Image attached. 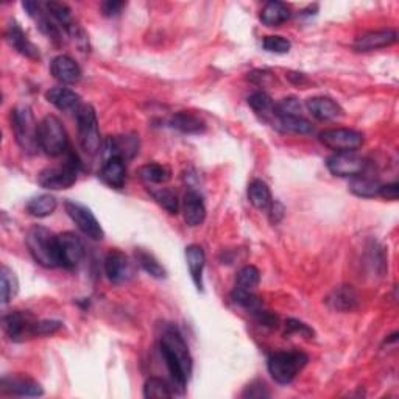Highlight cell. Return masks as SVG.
Segmentation results:
<instances>
[{
    "mask_svg": "<svg viewBox=\"0 0 399 399\" xmlns=\"http://www.w3.org/2000/svg\"><path fill=\"white\" fill-rule=\"evenodd\" d=\"M160 351L173 382L184 390L192 374V356L183 335L177 328H167L160 340Z\"/></svg>",
    "mask_w": 399,
    "mask_h": 399,
    "instance_id": "6da1fadb",
    "label": "cell"
},
{
    "mask_svg": "<svg viewBox=\"0 0 399 399\" xmlns=\"http://www.w3.org/2000/svg\"><path fill=\"white\" fill-rule=\"evenodd\" d=\"M27 248L32 258L46 268H55L61 266L59 261V248H58V236H55L49 228L35 225L28 230Z\"/></svg>",
    "mask_w": 399,
    "mask_h": 399,
    "instance_id": "7a4b0ae2",
    "label": "cell"
},
{
    "mask_svg": "<svg viewBox=\"0 0 399 399\" xmlns=\"http://www.w3.org/2000/svg\"><path fill=\"white\" fill-rule=\"evenodd\" d=\"M37 126L33 111L27 105H18L11 109V130L16 138L18 145L25 153H36L37 144Z\"/></svg>",
    "mask_w": 399,
    "mask_h": 399,
    "instance_id": "3957f363",
    "label": "cell"
},
{
    "mask_svg": "<svg viewBox=\"0 0 399 399\" xmlns=\"http://www.w3.org/2000/svg\"><path fill=\"white\" fill-rule=\"evenodd\" d=\"M307 362L309 357L303 351H280L268 357L267 368L278 383L287 386L297 378V374L303 370Z\"/></svg>",
    "mask_w": 399,
    "mask_h": 399,
    "instance_id": "277c9868",
    "label": "cell"
},
{
    "mask_svg": "<svg viewBox=\"0 0 399 399\" xmlns=\"http://www.w3.org/2000/svg\"><path fill=\"white\" fill-rule=\"evenodd\" d=\"M37 144L40 150L49 156H61L69 147V138L61 120L56 116H46L37 126Z\"/></svg>",
    "mask_w": 399,
    "mask_h": 399,
    "instance_id": "5b68a950",
    "label": "cell"
},
{
    "mask_svg": "<svg viewBox=\"0 0 399 399\" xmlns=\"http://www.w3.org/2000/svg\"><path fill=\"white\" fill-rule=\"evenodd\" d=\"M77 128H78V142L81 148L88 155H95L102 148V138L99 131V122H97L95 109L91 105H83L77 112Z\"/></svg>",
    "mask_w": 399,
    "mask_h": 399,
    "instance_id": "8992f818",
    "label": "cell"
},
{
    "mask_svg": "<svg viewBox=\"0 0 399 399\" xmlns=\"http://www.w3.org/2000/svg\"><path fill=\"white\" fill-rule=\"evenodd\" d=\"M77 170L78 162H75V157L72 155L71 160L63 165L44 169L40 175H37V183L50 191L69 189V187L77 183Z\"/></svg>",
    "mask_w": 399,
    "mask_h": 399,
    "instance_id": "52a82bcc",
    "label": "cell"
},
{
    "mask_svg": "<svg viewBox=\"0 0 399 399\" xmlns=\"http://www.w3.org/2000/svg\"><path fill=\"white\" fill-rule=\"evenodd\" d=\"M320 142L335 153L356 152L364 144V134L351 128H330L320 133Z\"/></svg>",
    "mask_w": 399,
    "mask_h": 399,
    "instance_id": "ba28073f",
    "label": "cell"
},
{
    "mask_svg": "<svg viewBox=\"0 0 399 399\" xmlns=\"http://www.w3.org/2000/svg\"><path fill=\"white\" fill-rule=\"evenodd\" d=\"M66 213L71 217V220L77 225V228L93 240H102L105 237V232L100 222L97 220V217L93 214V210L86 208L85 205L77 201L67 200L64 203Z\"/></svg>",
    "mask_w": 399,
    "mask_h": 399,
    "instance_id": "9c48e42d",
    "label": "cell"
},
{
    "mask_svg": "<svg viewBox=\"0 0 399 399\" xmlns=\"http://www.w3.org/2000/svg\"><path fill=\"white\" fill-rule=\"evenodd\" d=\"M328 170L334 177L340 178H354L367 173L370 169V162L365 157L356 155V152H345V153H334L328 157Z\"/></svg>",
    "mask_w": 399,
    "mask_h": 399,
    "instance_id": "30bf717a",
    "label": "cell"
},
{
    "mask_svg": "<svg viewBox=\"0 0 399 399\" xmlns=\"http://www.w3.org/2000/svg\"><path fill=\"white\" fill-rule=\"evenodd\" d=\"M105 273L112 284H124L134 276V263L124 251L111 250L105 258Z\"/></svg>",
    "mask_w": 399,
    "mask_h": 399,
    "instance_id": "8fae6325",
    "label": "cell"
},
{
    "mask_svg": "<svg viewBox=\"0 0 399 399\" xmlns=\"http://www.w3.org/2000/svg\"><path fill=\"white\" fill-rule=\"evenodd\" d=\"M0 393L8 396H22V398H36L44 395V388L40 382L28 378V376H5L0 381Z\"/></svg>",
    "mask_w": 399,
    "mask_h": 399,
    "instance_id": "7c38bea8",
    "label": "cell"
},
{
    "mask_svg": "<svg viewBox=\"0 0 399 399\" xmlns=\"http://www.w3.org/2000/svg\"><path fill=\"white\" fill-rule=\"evenodd\" d=\"M58 248H59V261L61 267L75 268L85 258V245L81 239L75 232H63L58 236Z\"/></svg>",
    "mask_w": 399,
    "mask_h": 399,
    "instance_id": "4fadbf2b",
    "label": "cell"
},
{
    "mask_svg": "<svg viewBox=\"0 0 399 399\" xmlns=\"http://www.w3.org/2000/svg\"><path fill=\"white\" fill-rule=\"evenodd\" d=\"M105 157H122L124 161L131 160L139 152V139L134 134H126V136H114L108 138L102 142V148ZM105 160V161H107Z\"/></svg>",
    "mask_w": 399,
    "mask_h": 399,
    "instance_id": "5bb4252c",
    "label": "cell"
},
{
    "mask_svg": "<svg viewBox=\"0 0 399 399\" xmlns=\"http://www.w3.org/2000/svg\"><path fill=\"white\" fill-rule=\"evenodd\" d=\"M398 41V33L393 28H383V30H373V32H367L356 37V41L352 42V49L356 52H373L378 49H386L393 46Z\"/></svg>",
    "mask_w": 399,
    "mask_h": 399,
    "instance_id": "9a60e30c",
    "label": "cell"
},
{
    "mask_svg": "<svg viewBox=\"0 0 399 399\" xmlns=\"http://www.w3.org/2000/svg\"><path fill=\"white\" fill-rule=\"evenodd\" d=\"M5 40L10 46L30 59H40V49L28 40L24 30L20 28L16 20H10L5 30Z\"/></svg>",
    "mask_w": 399,
    "mask_h": 399,
    "instance_id": "2e32d148",
    "label": "cell"
},
{
    "mask_svg": "<svg viewBox=\"0 0 399 399\" xmlns=\"http://www.w3.org/2000/svg\"><path fill=\"white\" fill-rule=\"evenodd\" d=\"M33 323L35 321L32 320V317H30L28 314L19 312V311L6 314L2 318V326H4L5 334L14 342L24 340L25 337H32Z\"/></svg>",
    "mask_w": 399,
    "mask_h": 399,
    "instance_id": "e0dca14e",
    "label": "cell"
},
{
    "mask_svg": "<svg viewBox=\"0 0 399 399\" xmlns=\"http://www.w3.org/2000/svg\"><path fill=\"white\" fill-rule=\"evenodd\" d=\"M306 107L309 112L317 120H321V122H329V120H335L337 117L343 116L340 105L330 99V97L325 95L311 97V99H307Z\"/></svg>",
    "mask_w": 399,
    "mask_h": 399,
    "instance_id": "ac0fdd59",
    "label": "cell"
},
{
    "mask_svg": "<svg viewBox=\"0 0 399 399\" xmlns=\"http://www.w3.org/2000/svg\"><path fill=\"white\" fill-rule=\"evenodd\" d=\"M46 99L63 112H77L83 107L81 97L69 88H52L46 93Z\"/></svg>",
    "mask_w": 399,
    "mask_h": 399,
    "instance_id": "d6986e66",
    "label": "cell"
},
{
    "mask_svg": "<svg viewBox=\"0 0 399 399\" xmlns=\"http://www.w3.org/2000/svg\"><path fill=\"white\" fill-rule=\"evenodd\" d=\"M50 72L58 81L64 83V85H75L81 78L80 66L67 55H59L54 58V61L50 64Z\"/></svg>",
    "mask_w": 399,
    "mask_h": 399,
    "instance_id": "ffe728a7",
    "label": "cell"
},
{
    "mask_svg": "<svg viewBox=\"0 0 399 399\" xmlns=\"http://www.w3.org/2000/svg\"><path fill=\"white\" fill-rule=\"evenodd\" d=\"M183 215L184 222L189 227H200L206 218V206L201 195L195 191L186 192L183 201Z\"/></svg>",
    "mask_w": 399,
    "mask_h": 399,
    "instance_id": "44dd1931",
    "label": "cell"
},
{
    "mask_svg": "<svg viewBox=\"0 0 399 399\" xmlns=\"http://www.w3.org/2000/svg\"><path fill=\"white\" fill-rule=\"evenodd\" d=\"M100 178L112 189H122L126 181V165L122 157H109L105 161L100 170Z\"/></svg>",
    "mask_w": 399,
    "mask_h": 399,
    "instance_id": "7402d4cb",
    "label": "cell"
},
{
    "mask_svg": "<svg viewBox=\"0 0 399 399\" xmlns=\"http://www.w3.org/2000/svg\"><path fill=\"white\" fill-rule=\"evenodd\" d=\"M186 261L189 267L191 278L198 290H203V270L206 266L205 250L197 244H192L186 248Z\"/></svg>",
    "mask_w": 399,
    "mask_h": 399,
    "instance_id": "603a6c76",
    "label": "cell"
},
{
    "mask_svg": "<svg viewBox=\"0 0 399 399\" xmlns=\"http://www.w3.org/2000/svg\"><path fill=\"white\" fill-rule=\"evenodd\" d=\"M328 304L340 312H351L359 306V297L351 285H340L328 297Z\"/></svg>",
    "mask_w": 399,
    "mask_h": 399,
    "instance_id": "cb8c5ba5",
    "label": "cell"
},
{
    "mask_svg": "<svg viewBox=\"0 0 399 399\" xmlns=\"http://www.w3.org/2000/svg\"><path fill=\"white\" fill-rule=\"evenodd\" d=\"M292 16L290 6L282 2H268L261 11V20L267 27H280Z\"/></svg>",
    "mask_w": 399,
    "mask_h": 399,
    "instance_id": "d4e9b609",
    "label": "cell"
},
{
    "mask_svg": "<svg viewBox=\"0 0 399 399\" xmlns=\"http://www.w3.org/2000/svg\"><path fill=\"white\" fill-rule=\"evenodd\" d=\"M169 125L173 130H178L186 134H200L206 130V124L203 122L198 116L191 114V112L186 111L177 112L175 116H172Z\"/></svg>",
    "mask_w": 399,
    "mask_h": 399,
    "instance_id": "484cf974",
    "label": "cell"
},
{
    "mask_svg": "<svg viewBox=\"0 0 399 399\" xmlns=\"http://www.w3.org/2000/svg\"><path fill=\"white\" fill-rule=\"evenodd\" d=\"M272 125L284 133L293 134H311L314 126L303 116H278L272 120Z\"/></svg>",
    "mask_w": 399,
    "mask_h": 399,
    "instance_id": "4316f807",
    "label": "cell"
},
{
    "mask_svg": "<svg viewBox=\"0 0 399 399\" xmlns=\"http://www.w3.org/2000/svg\"><path fill=\"white\" fill-rule=\"evenodd\" d=\"M381 187L382 184L376 178L368 175V172L362 173V175H359V177L351 178V181H350V191L354 195H357V197H362V198L379 197Z\"/></svg>",
    "mask_w": 399,
    "mask_h": 399,
    "instance_id": "83f0119b",
    "label": "cell"
},
{
    "mask_svg": "<svg viewBox=\"0 0 399 399\" xmlns=\"http://www.w3.org/2000/svg\"><path fill=\"white\" fill-rule=\"evenodd\" d=\"M248 200L259 210H268L273 203L270 187L262 179H253L250 186H248Z\"/></svg>",
    "mask_w": 399,
    "mask_h": 399,
    "instance_id": "f1b7e54d",
    "label": "cell"
},
{
    "mask_svg": "<svg viewBox=\"0 0 399 399\" xmlns=\"http://www.w3.org/2000/svg\"><path fill=\"white\" fill-rule=\"evenodd\" d=\"M56 206L58 201L54 195L44 193V195H37V197L32 198L27 203V213L32 217L44 218L54 214Z\"/></svg>",
    "mask_w": 399,
    "mask_h": 399,
    "instance_id": "f546056e",
    "label": "cell"
},
{
    "mask_svg": "<svg viewBox=\"0 0 399 399\" xmlns=\"http://www.w3.org/2000/svg\"><path fill=\"white\" fill-rule=\"evenodd\" d=\"M248 105L250 108L256 112V114L261 116L263 120L267 122H272L273 119V112H275V103L272 100L267 93H254L250 97H248Z\"/></svg>",
    "mask_w": 399,
    "mask_h": 399,
    "instance_id": "4dcf8cb0",
    "label": "cell"
},
{
    "mask_svg": "<svg viewBox=\"0 0 399 399\" xmlns=\"http://www.w3.org/2000/svg\"><path fill=\"white\" fill-rule=\"evenodd\" d=\"M134 258H136L138 266L150 276L156 278V280H162V278H165V268L152 253H148L145 250H136L134 251Z\"/></svg>",
    "mask_w": 399,
    "mask_h": 399,
    "instance_id": "1f68e13d",
    "label": "cell"
},
{
    "mask_svg": "<svg viewBox=\"0 0 399 399\" xmlns=\"http://www.w3.org/2000/svg\"><path fill=\"white\" fill-rule=\"evenodd\" d=\"M139 175L148 184H164L169 181L172 173L167 167H165V165L152 162V164L142 165V167L139 169Z\"/></svg>",
    "mask_w": 399,
    "mask_h": 399,
    "instance_id": "d6a6232c",
    "label": "cell"
},
{
    "mask_svg": "<svg viewBox=\"0 0 399 399\" xmlns=\"http://www.w3.org/2000/svg\"><path fill=\"white\" fill-rule=\"evenodd\" d=\"M0 287H2V304H8L19 292L18 276L6 266L0 270Z\"/></svg>",
    "mask_w": 399,
    "mask_h": 399,
    "instance_id": "836d02e7",
    "label": "cell"
},
{
    "mask_svg": "<svg viewBox=\"0 0 399 399\" xmlns=\"http://www.w3.org/2000/svg\"><path fill=\"white\" fill-rule=\"evenodd\" d=\"M261 281V273L259 270L254 266H245L244 268L239 270L236 276V287L244 289V290H251L259 285Z\"/></svg>",
    "mask_w": 399,
    "mask_h": 399,
    "instance_id": "e575fe53",
    "label": "cell"
},
{
    "mask_svg": "<svg viewBox=\"0 0 399 399\" xmlns=\"http://www.w3.org/2000/svg\"><path fill=\"white\" fill-rule=\"evenodd\" d=\"M144 396L147 399H165V398H172L173 393L170 390V386L164 379L150 378L144 386Z\"/></svg>",
    "mask_w": 399,
    "mask_h": 399,
    "instance_id": "d590c367",
    "label": "cell"
},
{
    "mask_svg": "<svg viewBox=\"0 0 399 399\" xmlns=\"http://www.w3.org/2000/svg\"><path fill=\"white\" fill-rule=\"evenodd\" d=\"M153 198L160 203V205L167 210L169 214H178L179 210V201L177 192H173L169 187H161V189L152 192Z\"/></svg>",
    "mask_w": 399,
    "mask_h": 399,
    "instance_id": "8d00e7d4",
    "label": "cell"
},
{
    "mask_svg": "<svg viewBox=\"0 0 399 399\" xmlns=\"http://www.w3.org/2000/svg\"><path fill=\"white\" fill-rule=\"evenodd\" d=\"M231 298L236 304L242 306L244 309H246V311H250V312H254V311H258V309H261V301L251 290H244V289L236 287L231 293Z\"/></svg>",
    "mask_w": 399,
    "mask_h": 399,
    "instance_id": "74e56055",
    "label": "cell"
},
{
    "mask_svg": "<svg viewBox=\"0 0 399 399\" xmlns=\"http://www.w3.org/2000/svg\"><path fill=\"white\" fill-rule=\"evenodd\" d=\"M47 13L54 18L58 24H61L64 28L72 24V16H71V8L66 4L61 2H49L46 4Z\"/></svg>",
    "mask_w": 399,
    "mask_h": 399,
    "instance_id": "f35d334b",
    "label": "cell"
},
{
    "mask_svg": "<svg viewBox=\"0 0 399 399\" xmlns=\"http://www.w3.org/2000/svg\"><path fill=\"white\" fill-rule=\"evenodd\" d=\"M262 47L270 54H289L292 49V42L284 36H266L262 41Z\"/></svg>",
    "mask_w": 399,
    "mask_h": 399,
    "instance_id": "ab89813d",
    "label": "cell"
},
{
    "mask_svg": "<svg viewBox=\"0 0 399 399\" xmlns=\"http://www.w3.org/2000/svg\"><path fill=\"white\" fill-rule=\"evenodd\" d=\"M278 116H301V103L295 97H287L280 103H275L273 119ZM272 119V120H273ZM272 124V122H270Z\"/></svg>",
    "mask_w": 399,
    "mask_h": 399,
    "instance_id": "60d3db41",
    "label": "cell"
},
{
    "mask_svg": "<svg viewBox=\"0 0 399 399\" xmlns=\"http://www.w3.org/2000/svg\"><path fill=\"white\" fill-rule=\"evenodd\" d=\"M63 328V323L58 320H41L35 321L32 326V337H46L58 333Z\"/></svg>",
    "mask_w": 399,
    "mask_h": 399,
    "instance_id": "b9f144b4",
    "label": "cell"
},
{
    "mask_svg": "<svg viewBox=\"0 0 399 399\" xmlns=\"http://www.w3.org/2000/svg\"><path fill=\"white\" fill-rule=\"evenodd\" d=\"M290 334H299L301 337L314 338V329L309 328L303 321L289 318L287 321H285V335H290Z\"/></svg>",
    "mask_w": 399,
    "mask_h": 399,
    "instance_id": "7bdbcfd3",
    "label": "cell"
},
{
    "mask_svg": "<svg viewBox=\"0 0 399 399\" xmlns=\"http://www.w3.org/2000/svg\"><path fill=\"white\" fill-rule=\"evenodd\" d=\"M66 32L69 33V36L73 40L75 46L78 49H81L83 52H88L89 47V40H88V35L85 33V30H83L78 24H72L66 28Z\"/></svg>",
    "mask_w": 399,
    "mask_h": 399,
    "instance_id": "ee69618b",
    "label": "cell"
},
{
    "mask_svg": "<svg viewBox=\"0 0 399 399\" xmlns=\"http://www.w3.org/2000/svg\"><path fill=\"white\" fill-rule=\"evenodd\" d=\"M251 314L254 315V318L259 323V325L267 326V328H276L278 321H280L275 314L268 312V311H262V309H258V311H254Z\"/></svg>",
    "mask_w": 399,
    "mask_h": 399,
    "instance_id": "f6af8a7d",
    "label": "cell"
},
{
    "mask_svg": "<svg viewBox=\"0 0 399 399\" xmlns=\"http://www.w3.org/2000/svg\"><path fill=\"white\" fill-rule=\"evenodd\" d=\"M270 393L263 382H253L244 391V398H268Z\"/></svg>",
    "mask_w": 399,
    "mask_h": 399,
    "instance_id": "bcb514c9",
    "label": "cell"
},
{
    "mask_svg": "<svg viewBox=\"0 0 399 399\" xmlns=\"http://www.w3.org/2000/svg\"><path fill=\"white\" fill-rule=\"evenodd\" d=\"M124 6H125L124 2H116V0H109V2L102 4V11H103L105 16L112 18V16H117V14L122 11Z\"/></svg>",
    "mask_w": 399,
    "mask_h": 399,
    "instance_id": "7dc6e473",
    "label": "cell"
},
{
    "mask_svg": "<svg viewBox=\"0 0 399 399\" xmlns=\"http://www.w3.org/2000/svg\"><path fill=\"white\" fill-rule=\"evenodd\" d=\"M398 195H399V186H398V183L382 184L381 192H379V197L395 201V200H398Z\"/></svg>",
    "mask_w": 399,
    "mask_h": 399,
    "instance_id": "c3c4849f",
    "label": "cell"
},
{
    "mask_svg": "<svg viewBox=\"0 0 399 399\" xmlns=\"http://www.w3.org/2000/svg\"><path fill=\"white\" fill-rule=\"evenodd\" d=\"M268 210H270V222H272L273 225L280 223V222L282 220V217H284V206H282V203L273 201L272 206H270Z\"/></svg>",
    "mask_w": 399,
    "mask_h": 399,
    "instance_id": "681fc988",
    "label": "cell"
}]
</instances>
